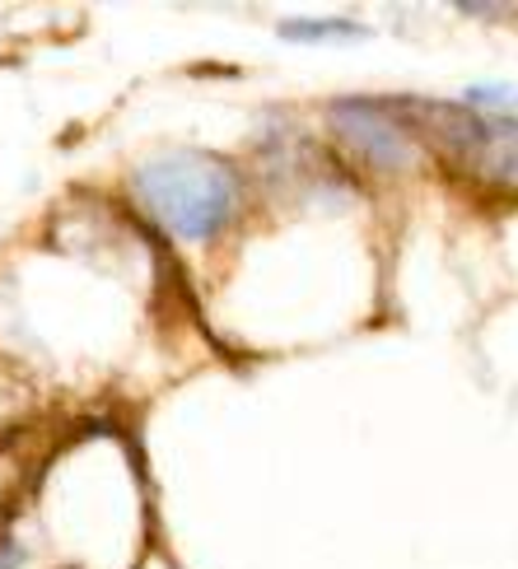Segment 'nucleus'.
I'll return each mask as SVG.
<instances>
[{
  "label": "nucleus",
  "mask_w": 518,
  "mask_h": 569,
  "mask_svg": "<svg viewBox=\"0 0 518 569\" xmlns=\"http://www.w3.org/2000/svg\"><path fill=\"white\" fill-rule=\"evenodd\" d=\"M327 127L341 146L356 154L369 169H383L397 173L416 159V140L407 136V127L397 122L392 112H383L379 103H365V99H341L327 108Z\"/></svg>",
  "instance_id": "3"
},
{
  "label": "nucleus",
  "mask_w": 518,
  "mask_h": 569,
  "mask_svg": "<svg viewBox=\"0 0 518 569\" xmlns=\"http://www.w3.org/2000/svg\"><path fill=\"white\" fill-rule=\"evenodd\" d=\"M131 197L159 229H169L173 239L206 243L233 220L239 173H233V163H225L216 154L169 150V154L146 159L131 173Z\"/></svg>",
  "instance_id": "1"
},
{
  "label": "nucleus",
  "mask_w": 518,
  "mask_h": 569,
  "mask_svg": "<svg viewBox=\"0 0 518 569\" xmlns=\"http://www.w3.org/2000/svg\"><path fill=\"white\" fill-rule=\"evenodd\" d=\"M280 38L290 42H356L365 38V23L356 19H286Z\"/></svg>",
  "instance_id": "4"
},
{
  "label": "nucleus",
  "mask_w": 518,
  "mask_h": 569,
  "mask_svg": "<svg viewBox=\"0 0 518 569\" xmlns=\"http://www.w3.org/2000/svg\"><path fill=\"white\" fill-rule=\"evenodd\" d=\"M472 103L490 108V103H514L518 108V84H477L472 89Z\"/></svg>",
  "instance_id": "5"
},
{
  "label": "nucleus",
  "mask_w": 518,
  "mask_h": 569,
  "mask_svg": "<svg viewBox=\"0 0 518 569\" xmlns=\"http://www.w3.org/2000/svg\"><path fill=\"white\" fill-rule=\"evenodd\" d=\"M416 122L426 127L449 154L472 163L486 182H500L509 192H518V122L514 117L420 103Z\"/></svg>",
  "instance_id": "2"
}]
</instances>
